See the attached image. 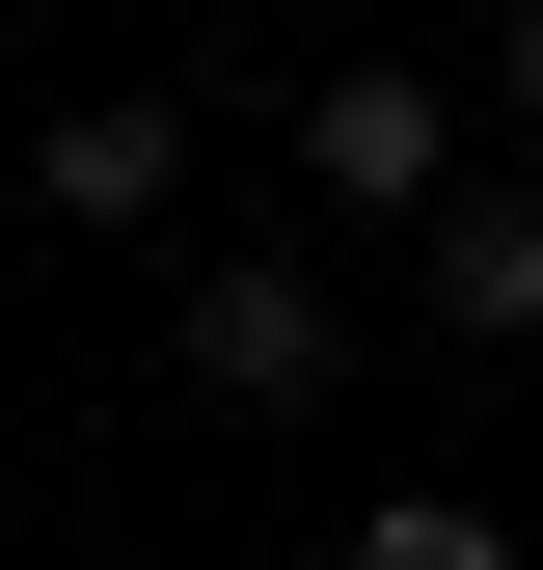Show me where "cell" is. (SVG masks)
I'll return each instance as SVG.
<instances>
[{"label":"cell","mask_w":543,"mask_h":570,"mask_svg":"<svg viewBox=\"0 0 543 570\" xmlns=\"http://www.w3.org/2000/svg\"><path fill=\"white\" fill-rule=\"evenodd\" d=\"M164 353H190V407H272V435H299V407L354 381V299H326L299 245H218V272L164 299Z\"/></svg>","instance_id":"6da1fadb"},{"label":"cell","mask_w":543,"mask_h":570,"mask_svg":"<svg viewBox=\"0 0 543 570\" xmlns=\"http://www.w3.org/2000/svg\"><path fill=\"white\" fill-rule=\"evenodd\" d=\"M299 190H326V218H462V190H490V164H462V82H435V55L299 82Z\"/></svg>","instance_id":"7a4b0ae2"},{"label":"cell","mask_w":543,"mask_h":570,"mask_svg":"<svg viewBox=\"0 0 543 570\" xmlns=\"http://www.w3.org/2000/svg\"><path fill=\"white\" fill-rule=\"evenodd\" d=\"M28 190H55L82 245H136V218L190 190V109H55V136H28Z\"/></svg>","instance_id":"3957f363"},{"label":"cell","mask_w":543,"mask_h":570,"mask_svg":"<svg viewBox=\"0 0 543 570\" xmlns=\"http://www.w3.org/2000/svg\"><path fill=\"white\" fill-rule=\"evenodd\" d=\"M435 326L462 353H543V190H462L435 218Z\"/></svg>","instance_id":"277c9868"},{"label":"cell","mask_w":543,"mask_h":570,"mask_svg":"<svg viewBox=\"0 0 543 570\" xmlns=\"http://www.w3.org/2000/svg\"><path fill=\"white\" fill-rule=\"evenodd\" d=\"M354 570H543V543H490L462 489H381V517H354Z\"/></svg>","instance_id":"5b68a950"},{"label":"cell","mask_w":543,"mask_h":570,"mask_svg":"<svg viewBox=\"0 0 543 570\" xmlns=\"http://www.w3.org/2000/svg\"><path fill=\"white\" fill-rule=\"evenodd\" d=\"M490 109H516V136H543V0H516V55H490Z\"/></svg>","instance_id":"8992f818"}]
</instances>
